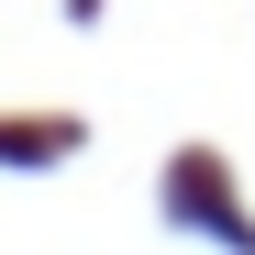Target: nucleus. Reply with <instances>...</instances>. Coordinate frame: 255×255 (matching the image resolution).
I'll return each instance as SVG.
<instances>
[]
</instances>
